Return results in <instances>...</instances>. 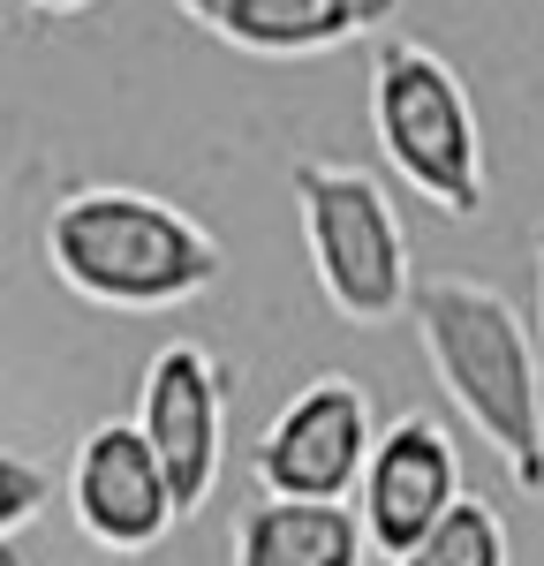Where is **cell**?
Instances as JSON below:
<instances>
[{
    "label": "cell",
    "mask_w": 544,
    "mask_h": 566,
    "mask_svg": "<svg viewBox=\"0 0 544 566\" xmlns=\"http://www.w3.org/2000/svg\"><path fill=\"white\" fill-rule=\"evenodd\" d=\"M45 264L69 295H84L98 310H181L197 295L220 287V242L212 227L151 197V189H114V181H91L69 189L53 219H45Z\"/></svg>",
    "instance_id": "1"
},
{
    "label": "cell",
    "mask_w": 544,
    "mask_h": 566,
    "mask_svg": "<svg viewBox=\"0 0 544 566\" xmlns=\"http://www.w3.org/2000/svg\"><path fill=\"white\" fill-rule=\"evenodd\" d=\"M416 333L447 400L506 461L522 491H544V340L484 280H416Z\"/></svg>",
    "instance_id": "2"
},
{
    "label": "cell",
    "mask_w": 544,
    "mask_h": 566,
    "mask_svg": "<svg viewBox=\"0 0 544 566\" xmlns=\"http://www.w3.org/2000/svg\"><path fill=\"white\" fill-rule=\"evenodd\" d=\"M370 129L386 167L447 219L484 212V122L469 106V84L453 76L447 53L423 39H378L370 53Z\"/></svg>",
    "instance_id": "3"
},
{
    "label": "cell",
    "mask_w": 544,
    "mask_h": 566,
    "mask_svg": "<svg viewBox=\"0 0 544 566\" xmlns=\"http://www.w3.org/2000/svg\"><path fill=\"white\" fill-rule=\"evenodd\" d=\"M295 219H303V250L325 287V303L356 325H386L416 303V272H408L401 219L386 205V189L341 167V159H303L295 167Z\"/></svg>",
    "instance_id": "4"
},
{
    "label": "cell",
    "mask_w": 544,
    "mask_h": 566,
    "mask_svg": "<svg viewBox=\"0 0 544 566\" xmlns=\"http://www.w3.org/2000/svg\"><path fill=\"white\" fill-rule=\"evenodd\" d=\"M378 446V416L356 378H311L250 446V476L265 499H356Z\"/></svg>",
    "instance_id": "5"
},
{
    "label": "cell",
    "mask_w": 544,
    "mask_h": 566,
    "mask_svg": "<svg viewBox=\"0 0 544 566\" xmlns=\"http://www.w3.org/2000/svg\"><path fill=\"white\" fill-rule=\"evenodd\" d=\"M136 431L151 438V453L167 461L181 522L212 499L227 461V363L197 340H175L144 363V386H136Z\"/></svg>",
    "instance_id": "6"
},
{
    "label": "cell",
    "mask_w": 544,
    "mask_h": 566,
    "mask_svg": "<svg viewBox=\"0 0 544 566\" xmlns=\"http://www.w3.org/2000/svg\"><path fill=\"white\" fill-rule=\"evenodd\" d=\"M69 514L98 552H151L181 522L167 461L136 423H91L69 461Z\"/></svg>",
    "instance_id": "7"
},
{
    "label": "cell",
    "mask_w": 544,
    "mask_h": 566,
    "mask_svg": "<svg viewBox=\"0 0 544 566\" xmlns=\"http://www.w3.org/2000/svg\"><path fill=\"white\" fill-rule=\"evenodd\" d=\"M461 499V453L431 416H401L370 446V469L356 483V514L370 528V552L408 559Z\"/></svg>",
    "instance_id": "8"
},
{
    "label": "cell",
    "mask_w": 544,
    "mask_h": 566,
    "mask_svg": "<svg viewBox=\"0 0 544 566\" xmlns=\"http://www.w3.org/2000/svg\"><path fill=\"white\" fill-rule=\"evenodd\" d=\"M197 31L258 61H311L333 45H356L401 15V0H175Z\"/></svg>",
    "instance_id": "9"
},
{
    "label": "cell",
    "mask_w": 544,
    "mask_h": 566,
    "mask_svg": "<svg viewBox=\"0 0 544 566\" xmlns=\"http://www.w3.org/2000/svg\"><path fill=\"white\" fill-rule=\"evenodd\" d=\"M370 528L356 499H265L234 528V566H363Z\"/></svg>",
    "instance_id": "10"
},
{
    "label": "cell",
    "mask_w": 544,
    "mask_h": 566,
    "mask_svg": "<svg viewBox=\"0 0 544 566\" xmlns=\"http://www.w3.org/2000/svg\"><path fill=\"white\" fill-rule=\"evenodd\" d=\"M394 566H506V522H499L484 499H453L447 506V522L431 528L408 559H394Z\"/></svg>",
    "instance_id": "11"
},
{
    "label": "cell",
    "mask_w": 544,
    "mask_h": 566,
    "mask_svg": "<svg viewBox=\"0 0 544 566\" xmlns=\"http://www.w3.org/2000/svg\"><path fill=\"white\" fill-rule=\"evenodd\" d=\"M45 499H53V483H45V469L0 446V544H8V536H15L23 522H39V506H45Z\"/></svg>",
    "instance_id": "12"
},
{
    "label": "cell",
    "mask_w": 544,
    "mask_h": 566,
    "mask_svg": "<svg viewBox=\"0 0 544 566\" xmlns=\"http://www.w3.org/2000/svg\"><path fill=\"white\" fill-rule=\"evenodd\" d=\"M15 8H23V15H84L91 0H15Z\"/></svg>",
    "instance_id": "13"
},
{
    "label": "cell",
    "mask_w": 544,
    "mask_h": 566,
    "mask_svg": "<svg viewBox=\"0 0 544 566\" xmlns=\"http://www.w3.org/2000/svg\"><path fill=\"white\" fill-rule=\"evenodd\" d=\"M0 566H31V559H23V552H15V536H8V544H0Z\"/></svg>",
    "instance_id": "14"
},
{
    "label": "cell",
    "mask_w": 544,
    "mask_h": 566,
    "mask_svg": "<svg viewBox=\"0 0 544 566\" xmlns=\"http://www.w3.org/2000/svg\"><path fill=\"white\" fill-rule=\"evenodd\" d=\"M537 264H544V227H537ZM537 340H544V310H537Z\"/></svg>",
    "instance_id": "15"
}]
</instances>
